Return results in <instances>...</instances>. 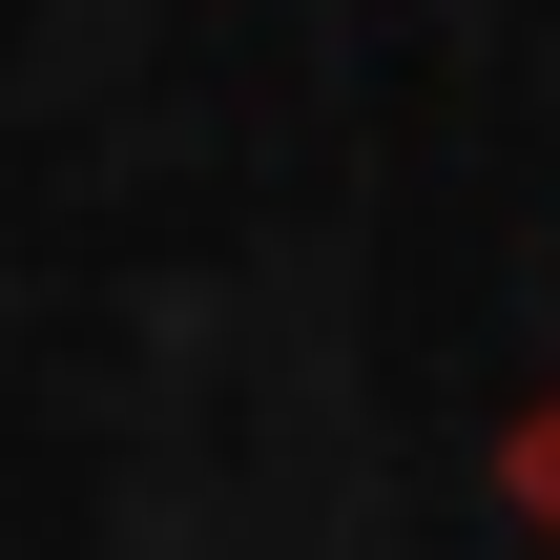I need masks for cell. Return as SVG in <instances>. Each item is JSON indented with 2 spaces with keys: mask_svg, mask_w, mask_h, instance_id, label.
I'll return each instance as SVG.
<instances>
[{
  "mask_svg": "<svg viewBox=\"0 0 560 560\" xmlns=\"http://www.w3.org/2000/svg\"><path fill=\"white\" fill-rule=\"evenodd\" d=\"M540 478H560V436H540Z\"/></svg>",
  "mask_w": 560,
  "mask_h": 560,
  "instance_id": "cell-1",
  "label": "cell"
}]
</instances>
